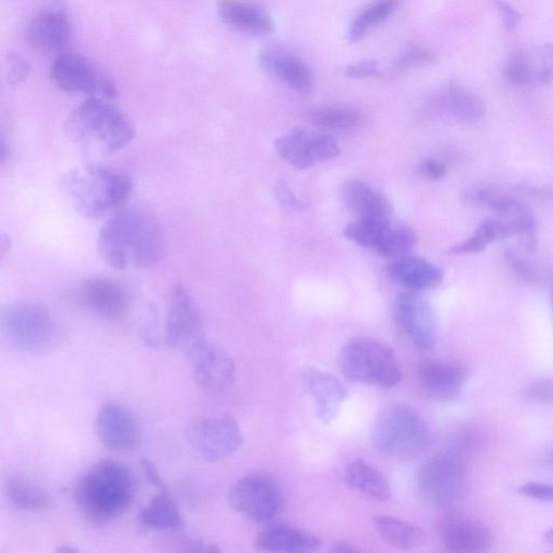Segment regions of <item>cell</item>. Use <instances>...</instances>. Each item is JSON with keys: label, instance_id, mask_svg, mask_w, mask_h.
<instances>
[{"label": "cell", "instance_id": "obj_13", "mask_svg": "<svg viewBox=\"0 0 553 553\" xmlns=\"http://www.w3.org/2000/svg\"><path fill=\"white\" fill-rule=\"evenodd\" d=\"M228 502L239 514L259 523L272 521L282 507V494L271 478L259 475L237 481L228 493Z\"/></svg>", "mask_w": 553, "mask_h": 553}, {"label": "cell", "instance_id": "obj_8", "mask_svg": "<svg viewBox=\"0 0 553 553\" xmlns=\"http://www.w3.org/2000/svg\"><path fill=\"white\" fill-rule=\"evenodd\" d=\"M415 483L425 503L449 509L461 502L465 494V468L453 455L436 456L417 468Z\"/></svg>", "mask_w": 553, "mask_h": 553}, {"label": "cell", "instance_id": "obj_4", "mask_svg": "<svg viewBox=\"0 0 553 553\" xmlns=\"http://www.w3.org/2000/svg\"><path fill=\"white\" fill-rule=\"evenodd\" d=\"M69 128L89 150L111 155L124 150L136 138L131 119L110 100L88 98L73 111Z\"/></svg>", "mask_w": 553, "mask_h": 553}, {"label": "cell", "instance_id": "obj_36", "mask_svg": "<svg viewBox=\"0 0 553 553\" xmlns=\"http://www.w3.org/2000/svg\"><path fill=\"white\" fill-rule=\"evenodd\" d=\"M389 224V219L358 218L355 222L346 226L344 235L359 246L376 249Z\"/></svg>", "mask_w": 553, "mask_h": 553}, {"label": "cell", "instance_id": "obj_23", "mask_svg": "<svg viewBox=\"0 0 553 553\" xmlns=\"http://www.w3.org/2000/svg\"><path fill=\"white\" fill-rule=\"evenodd\" d=\"M260 64L289 88L303 94L314 88V75L308 65L285 48L271 46L261 52Z\"/></svg>", "mask_w": 553, "mask_h": 553}, {"label": "cell", "instance_id": "obj_26", "mask_svg": "<svg viewBox=\"0 0 553 553\" xmlns=\"http://www.w3.org/2000/svg\"><path fill=\"white\" fill-rule=\"evenodd\" d=\"M255 546L266 552L301 553L318 550L321 542L313 534L280 524L261 531L256 537Z\"/></svg>", "mask_w": 553, "mask_h": 553}, {"label": "cell", "instance_id": "obj_44", "mask_svg": "<svg viewBox=\"0 0 553 553\" xmlns=\"http://www.w3.org/2000/svg\"><path fill=\"white\" fill-rule=\"evenodd\" d=\"M495 7L501 16L506 29L514 31L520 22V15L516 9L512 8L505 0H496Z\"/></svg>", "mask_w": 553, "mask_h": 553}, {"label": "cell", "instance_id": "obj_28", "mask_svg": "<svg viewBox=\"0 0 553 553\" xmlns=\"http://www.w3.org/2000/svg\"><path fill=\"white\" fill-rule=\"evenodd\" d=\"M345 481L349 488L373 501L387 502L393 494L383 472L363 460H356L348 465Z\"/></svg>", "mask_w": 553, "mask_h": 553}, {"label": "cell", "instance_id": "obj_11", "mask_svg": "<svg viewBox=\"0 0 553 553\" xmlns=\"http://www.w3.org/2000/svg\"><path fill=\"white\" fill-rule=\"evenodd\" d=\"M470 205L489 209L501 217L523 242L526 251L537 247V225L532 210L518 199L489 187L471 188L466 194Z\"/></svg>", "mask_w": 553, "mask_h": 553}, {"label": "cell", "instance_id": "obj_35", "mask_svg": "<svg viewBox=\"0 0 553 553\" xmlns=\"http://www.w3.org/2000/svg\"><path fill=\"white\" fill-rule=\"evenodd\" d=\"M416 244L417 235L413 228L406 224L390 222L376 249L386 258H401V256L407 255Z\"/></svg>", "mask_w": 553, "mask_h": 553}, {"label": "cell", "instance_id": "obj_48", "mask_svg": "<svg viewBox=\"0 0 553 553\" xmlns=\"http://www.w3.org/2000/svg\"><path fill=\"white\" fill-rule=\"evenodd\" d=\"M433 60L430 53L422 48H413L406 53L399 61L400 67H406L414 64L427 63Z\"/></svg>", "mask_w": 553, "mask_h": 553}, {"label": "cell", "instance_id": "obj_27", "mask_svg": "<svg viewBox=\"0 0 553 553\" xmlns=\"http://www.w3.org/2000/svg\"><path fill=\"white\" fill-rule=\"evenodd\" d=\"M342 196L347 209L358 218L389 219L394 213L393 206L382 194L361 181H348Z\"/></svg>", "mask_w": 553, "mask_h": 553}, {"label": "cell", "instance_id": "obj_9", "mask_svg": "<svg viewBox=\"0 0 553 553\" xmlns=\"http://www.w3.org/2000/svg\"><path fill=\"white\" fill-rule=\"evenodd\" d=\"M186 439L198 456L210 463L226 460L244 444L233 416L197 417L186 428Z\"/></svg>", "mask_w": 553, "mask_h": 553}, {"label": "cell", "instance_id": "obj_37", "mask_svg": "<svg viewBox=\"0 0 553 553\" xmlns=\"http://www.w3.org/2000/svg\"><path fill=\"white\" fill-rule=\"evenodd\" d=\"M309 119L314 124L333 130H353L362 124V115L343 107H323L309 112Z\"/></svg>", "mask_w": 553, "mask_h": 553}, {"label": "cell", "instance_id": "obj_15", "mask_svg": "<svg viewBox=\"0 0 553 553\" xmlns=\"http://www.w3.org/2000/svg\"><path fill=\"white\" fill-rule=\"evenodd\" d=\"M394 317L399 330L418 349L433 348L437 340V321L433 307L423 296L404 292L397 296Z\"/></svg>", "mask_w": 553, "mask_h": 553}, {"label": "cell", "instance_id": "obj_49", "mask_svg": "<svg viewBox=\"0 0 553 553\" xmlns=\"http://www.w3.org/2000/svg\"><path fill=\"white\" fill-rule=\"evenodd\" d=\"M142 468L144 471V475L146 476L148 481H150L154 485L158 492L168 491L163 479H161L159 475L158 469L153 462L147 460V458H144V460H142Z\"/></svg>", "mask_w": 553, "mask_h": 553}, {"label": "cell", "instance_id": "obj_33", "mask_svg": "<svg viewBox=\"0 0 553 553\" xmlns=\"http://www.w3.org/2000/svg\"><path fill=\"white\" fill-rule=\"evenodd\" d=\"M511 236H514V232L505 221H483L474 235L461 242V244L453 246L450 253L455 255L477 254L483 252L494 242L505 240Z\"/></svg>", "mask_w": 553, "mask_h": 553}, {"label": "cell", "instance_id": "obj_2", "mask_svg": "<svg viewBox=\"0 0 553 553\" xmlns=\"http://www.w3.org/2000/svg\"><path fill=\"white\" fill-rule=\"evenodd\" d=\"M137 479L123 463L103 460L80 477L75 501L91 523L106 524L123 517L136 501Z\"/></svg>", "mask_w": 553, "mask_h": 553}, {"label": "cell", "instance_id": "obj_40", "mask_svg": "<svg viewBox=\"0 0 553 553\" xmlns=\"http://www.w3.org/2000/svg\"><path fill=\"white\" fill-rule=\"evenodd\" d=\"M523 396L529 401L541 404H553V381H535L526 386Z\"/></svg>", "mask_w": 553, "mask_h": 553}, {"label": "cell", "instance_id": "obj_41", "mask_svg": "<svg viewBox=\"0 0 553 553\" xmlns=\"http://www.w3.org/2000/svg\"><path fill=\"white\" fill-rule=\"evenodd\" d=\"M31 66L19 55H11L8 59V79L13 85H19L28 79Z\"/></svg>", "mask_w": 553, "mask_h": 553}, {"label": "cell", "instance_id": "obj_6", "mask_svg": "<svg viewBox=\"0 0 553 553\" xmlns=\"http://www.w3.org/2000/svg\"><path fill=\"white\" fill-rule=\"evenodd\" d=\"M339 366L347 380L381 388H394L402 379L395 353L387 345L354 337L342 348Z\"/></svg>", "mask_w": 553, "mask_h": 553}, {"label": "cell", "instance_id": "obj_3", "mask_svg": "<svg viewBox=\"0 0 553 553\" xmlns=\"http://www.w3.org/2000/svg\"><path fill=\"white\" fill-rule=\"evenodd\" d=\"M63 186L75 209L91 220L123 209L134 187L127 173L101 165H85L71 170L64 178Z\"/></svg>", "mask_w": 553, "mask_h": 553}, {"label": "cell", "instance_id": "obj_19", "mask_svg": "<svg viewBox=\"0 0 553 553\" xmlns=\"http://www.w3.org/2000/svg\"><path fill=\"white\" fill-rule=\"evenodd\" d=\"M417 380L426 395L448 402L460 397L468 380V369L454 361L428 360L418 367Z\"/></svg>", "mask_w": 553, "mask_h": 553}, {"label": "cell", "instance_id": "obj_42", "mask_svg": "<svg viewBox=\"0 0 553 553\" xmlns=\"http://www.w3.org/2000/svg\"><path fill=\"white\" fill-rule=\"evenodd\" d=\"M172 546H177L178 551L186 552H219L221 551L217 546L209 544L202 539L193 538V537H183L173 539V542L170 543Z\"/></svg>", "mask_w": 553, "mask_h": 553}, {"label": "cell", "instance_id": "obj_51", "mask_svg": "<svg viewBox=\"0 0 553 553\" xmlns=\"http://www.w3.org/2000/svg\"><path fill=\"white\" fill-rule=\"evenodd\" d=\"M333 551H335V552H353V551H356V549L350 547L348 544L339 543V544L335 545V547L333 548Z\"/></svg>", "mask_w": 553, "mask_h": 553}, {"label": "cell", "instance_id": "obj_7", "mask_svg": "<svg viewBox=\"0 0 553 553\" xmlns=\"http://www.w3.org/2000/svg\"><path fill=\"white\" fill-rule=\"evenodd\" d=\"M2 328L9 342L29 354H44L57 341L49 310L35 302H17L3 310Z\"/></svg>", "mask_w": 553, "mask_h": 553}, {"label": "cell", "instance_id": "obj_43", "mask_svg": "<svg viewBox=\"0 0 553 553\" xmlns=\"http://www.w3.org/2000/svg\"><path fill=\"white\" fill-rule=\"evenodd\" d=\"M520 493L537 501L553 502V484L528 482L522 485Z\"/></svg>", "mask_w": 553, "mask_h": 553}, {"label": "cell", "instance_id": "obj_24", "mask_svg": "<svg viewBox=\"0 0 553 553\" xmlns=\"http://www.w3.org/2000/svg\"><path fill=\"white\" fill-rule=\"evenodd\" d=\"M389 273L401 285L414 291L439 287L444 278L443 269L421 256L403 255L389 267Z\"/></svg>", "mask_w": 553, "mask_h": 553}, {"label": "cell", "instance_id": "obj_5", "mask_svg": "<svg viewBox=\"0 0 553 553\" xmlns=\"http://www.w3.org/2000/svg\"><path fill=\"white\" fill-rule=\"evenodd\" d=\"M372 441L375 449L391 460L411 462L429 448L430 430L424 418L413 409L393 404L376 418Z\"/></svg>", "mask_w": 553, "mask_h": 553}, {"label": "cell", "instance_id": "obj_38", "mask_svg": "<svg viewBox=\"0 0 553 553\" xmlns=\"http://www.w3.org/2000/svg\"><path fill=\"white\" fill-rule=\"evenodd\" d=\"M507 82L514 86L528 87L539 83L538 74L530 60L523 55L510 59L505 69Z\"/></svg>", "mask_w": 553, "mask_h": 553}, {"label": "cell", "instance_id": "obj_31", "mask_svg": "<svg viewBox=\"0 0 553 553\" xmlns=\"http://www.w3.org/2000/svg\"><path fill=\"white\" fill-rule=\"evenodd\" d=\"M441 105L457 121L465 125H474L485 115L483 102L468 90L451 86L443 93Z\"/></svg>", "mask_w": 553, "mask_h": 553}, {"label": "cell", "instance_id": "obj_46", "mask_svg": "<svg viewBox=\"0 0 553 553\" xmlns=\"http://www.w3.org/2000/svg\"><path fill=\"white\" fill-rule=\"evenodd\" d=\"M421 171L425 178L431 181H439L448 172L447 166L436 159H426L422 164Z\"/></svg>", "mask_w": 553, "mask_h": 553}, {"label": "cell", "instance_id": "obj_52", "mask_svg": "<svg viewBox=\"0 0 553 553\" xmlns=\"http://www.w3.org/2000/svg\"><path fill=\"white\" fill-rule=\"evenodd\" d=\"M544 536H545L546 541H547L549 544L553 545V528L550 529V530H548V531L544 534Z\"/></svg>", "mask_w": 553, "mask_h": 553}, {"label": "cell", "instance_id": "obj_47", "mask_svg": "<svg viewBox=\"0 0 553 553\" xmlns=\"http://www.w3.org/2000/svg\"><path fill=\"white\" fill-rule=\"evenodd\" d=\"M483 431L477 428H467L463 431L461 438V443L466 449H478L481 448L484 444L485 436L482 434Z\"/></svg>", "mask_w": 553, "mask_h": 553}, {"label": "cell", "instance_id": "obj_32", "mask_svg": "<svg viewBox=\"0 0 553 553\" xmlns=\"http://www.w3.org/2000/svg\"><path fill=\"white\" fill-rule=\"evenodd\" d=\"M4 491L10 504L23 511H44L51 504V498L44 489L20 477L8 478Z\"/></svg>", "mask_w": 553, "mask_h": 553}, {"label": "cell", "instance_id": "obj_17", "mask_svg": "<svg viewBox=\"0 0 553 553\" xmlns=\"http://www.w3.org/2000/svg\"><path fill=\"white\" fill-rule=\"evenodd\" d=\"M436 532L443 546L452 552H482L493 543L487 525L458 512L441 516L436 522Z\"/></svg>", "mask_w": 553, "mask_h": 553}, {"label": "cell", "instance_id": "obj_18", "mask_svg": "<svg viewBox=\"0 0 553 553\" xmlns=\"http://www.w3.org/2000/svg\"><path fill=\"white\" fill-rule=\"evenodd\" d=\"M202 315L190 289L175 286L170 293L166 341L170 347L190 346L201 336Z\"/></svg>", "mask_w": 553, "mask_h": 553}, {"label": "cell", "instance_id": "obj_10", "mask_svg": "<svg viewBox=\"0 0 553 553\" xmlns=\"http://www.w3.org/2000/svg\"><path fill=\"white\" fill-rule=\"evenodd\" d=\"M51 79L65 92L82 93L89 98L110 101L118 96L113 80L78 53H61L51 65Z\"/></svg>", "mask_w": 553, "mask_h": 553}, {"label": "cell", "instance_id": "obj_54", "mask_svg": "<svg viewBox=\"0 0 553 553\" xmlns=\"http://www.w3.org/2000/svg\"><path fill=\"white\" fill-rule=\"evenodd\" d=\"M552 307H553V292H552Z\"/></svg>", "mask_w": 553, "mask_h": 553}, {"label": "cell", "instance_id": "obj_50", "mask_svg": "<svg viewBox=\"0 0 553 553\" xmlns=\"http://www.w3.org/2000/svg\"><path fill=\"white\" fill-rule=\"evenodd\" d=\"M278 196L281 198L282 202H285L286 205H295V198L292 194H290L288 187H280Z\"/></svg>", "mask_w": 553, "mask_h": 553}, {"label": "cell", "instance_id": "obj_34", "mask_svg": "<svg viewBox=\"0 0 553 553\" xmlns=\"http://www.w3.org/2000/svg\"><path fill=\"white\" fill-rule=\"evenodd\" d=\"M400 0H376L355 19L349 30V38L356 42L370 34L376 26L387 20L396 10Z\"/></svg>", "mask_w": 553, "mask_h": 553}, {"label": "cell", "instance_id": "obj_39", "mask_svg": "<svg viewBox=\"0 0 553 553\" xmlns=\"http://www.w3.org/2000/svg\"><path fill=\"white\" fill-rule=\"evenodd\" d=\"M507 264L512 269L518 278L528 285H536L539 282V277L535 269L524 259L521 258L514 250H506L504 253Z\"/></svg>", "mask_w": 553, "mask_h": 553}, {"label": "cell", "instance_id": "obj_20", "mask_svg": "<svg viewBox=\"0 0 553 553\" xmlns=\"http://www.w3.org/2000/svg\"><path fill=\"white\" fill-rule=\"evenodd\" d=\"M307 396L313 401L316 414L323 424H331L339 416L349 394L336 376L317 369H307L303 374Z\"/></svg>", "mask_w": 553, "mask_h": 553}, {"label": "cell", "instance_id": "obj_22", "mask_svg": "<svg viewBox=\"0 0 553 553\" xmlns=\"http://www.w3.org/2000/svg\"><path fill=\"white\" fill-rule=\"evenodd\" d=\"M80 302L91 313L104 319L123 317L129 307L127 291L114 280L93 277L84 282L79 292Z\"/></svg>", "mask_w": 553, "mask_h": 553}, {"label": "cell", "instance_id": "obj_25", "mask_svg": "<svg viewBox=\"0 0 553 553\" xmlns=\"http://www.w3.org/2000/svg\"><path fill=\"white\" fill-rule=\"evenodd\" d=\"M219 17L223 23L250 35H264L274 30L267 13L254 4L242 0H219Z\"/></svg>", "mask_w": 553, "mask_h": 553}, {"label": "cell", "instance_id": "obj_53", "mask_svg": "<svg viewBox=\"0 0 553 553\" xmlns=\"http://www.w3.org/2000/svg\"><path fill=\"white\" fill-rule=\"evenodd\" d=\"M546 463L550 466H553V450L547 454Z\"/></svg>", "mask_w": 553, "mask_h": 553}, {"label": "cell", "instance_id": "obj_1", "mask_svg": "<svg viewBox=\"0 0 553 553\" xmlns=\"http://www.w3.org/2000/svg\"><path fill=\"white\" fill-rule=\"evenodd\" d=\"M99 252L111 267L148 268L165 254L163 229L150 213L139 209H120L102 227Z\"/></svg>", "mask_w": 553, "mask_h": 553}, {"label": "cell", "instance_id": "obj_30", "mask_svg": "<svg viewBox=\"0 0 553 553\" xmlns=\"http://www.w3.org/2000/svg\"><path fill=\"white\" fill-rule=\"evenodd\" d=\"M373 526L391 547L400 550L420 548L426 542V534L413 523L390 516H375Z\"/></svg>", "mask_w": 553, "mask_h": 553}, {"label": "cell", "instance_id": "obj_29", "mask_svg": "<svg viewBox=\"0 0 553 553\" xmlns=\"http://www.w3.org/2000/svg\"><path fill=\"white\" fill-rule=\"evenodd\" d=\"M143 528L160 532H175L184 528L185 521L180 508L168 491L158 492L140 512Z\"/></svg>", "mask_w": 553, "mask_h": 553}, {"label": "cell", "instance_id": "obj_12", "mask_svg": "<svg viewBox=\"0 0 553 553\" xmlns=\"http://www.w3.org/2000/svg\"><path fill=\"white\" fill-rule=\"evenodd\" d=\"M193 374L198 386L207 395L224 394L236 381V366L234 360L200 336L187 347Z\"/></svg>", "mask_w": 553, "mask_h": 553}, {"label": "cell", "instance_id": "obj_14", "mask_svg": "<svg viewBox=\"0 0 553 553\" xmlns=\"http://www.w3.org/2000/svg\"><path fill=\"white\" fill-rule=\"evenodd\" d=\"M275 148L281 158L299 170L341 154V147L333 137L303 128H296L277 139Z\"/></svg>", "mask_w": 553, "mask_h": 553}, {"label": "cell", "instance_id": "obj_21", "mask_svg": "<svg viewBox=\"0 0 553 553\" xmlns=\"http://www.w3.org/2000/svg\"><path fill=\"white\" fill-rule=\"evenodd\" d=\"M69 19L60 10L39 12L26 29V39L33 49L44 55L60 56L70 43Z\"/></svg>", "mask_w": 553, "mask_h": 553}, {"label": "cell", "instance_id": "obj_16", "mask_svg": "<svg viewBox=\"0 0 553 553\" xmlns=\"http://www.w3.org/2000/svg\"><path fill=\"white\" fill-rule=\"evenodd\" d=\"M96 430L101 443L117 452L136 451L142 441V429L137 417L114 401L105 402L100 408Z\"/></svg>", "mask_w": 553, "mask_h": 553}, {"label": "cell", "instance_id": "obj_45", "mask_svg": "<svg viewBox=\"0 0 553 553\" xmlns=\"http://www.w3.org/2000/svg\"><path fill=\"white\" fill-rule=\"evenodd\" d=\"M345 75L352 78H367L380 76L381 72L379 64L375 61H364L359 64L349 66Z\"/></svg>", "mask_w": 553, "mask_h": 553}]
</instances>
